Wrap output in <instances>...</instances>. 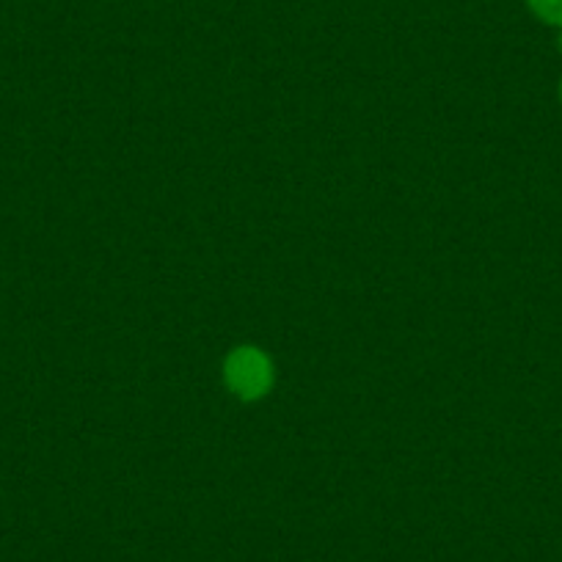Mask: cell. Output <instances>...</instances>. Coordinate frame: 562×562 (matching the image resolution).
<instances>
[{
	"label": "cell",
	"mask_w": 562,
	"mask_h": 562,
	"mask_svg": "<svg viewBox=\"0 0 562 562\" xmlns=\"http://www.w3.org/2000/svg\"><path fill=\"white\" fill-rule=\"evenodd\" d=\"M560 102H562V80H560Z\"/></svg>",
	"instance_id": "4"
},
{
	"label": "cell",
	"mask_w": 562,
	"mask_h": 562,
	"mask_svg": "<svg viewBox=\"0 0 562 562\" xmlns=\"http://www.w3.org/2000/svg\"><path fill=\"white\" fill-rule=\"evenodd\" d=\"M557 47H560V53H562V29H560V36H557Z\"/></svg>",
	"instance_id": "3"
},
{
	"label": "cell",
	"mask_w": 562,
	"mask_h": 562,
	"mask_svg": "<svg viewBox=\"0 0 562 562\" xmlns=\"http://www.w3.org/2000/svg\"><path fill=\"white\" fill-rule=\"evenodd\" d=\"M529 12L551 29H562V0H524Z\"/></svg>",
	"instance_id": "2"
},
{
	"label": "cell",
	"mask_w": 562,
	"mask_h": 562,
	"mask_svg": "<svg viewBox=\"0 0 562 562\" xmlns=\"http://www.w3.org/2000/svg\"><path fill=\"white\" fill-rule=\"evenodd\" d=\"M221 381L237 403H262L276 389V364L259 345H235L221 361Z\"/></svg>",
	"instance_id": "1"
}]
</instances>
